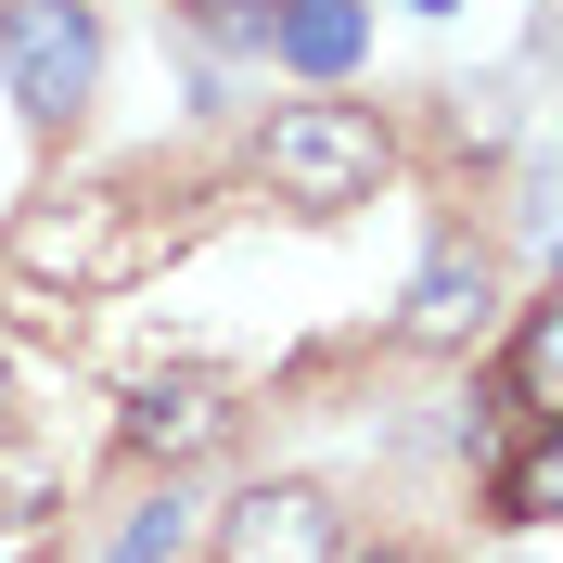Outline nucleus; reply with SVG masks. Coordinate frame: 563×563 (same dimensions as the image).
I'll return each mask as SVG.
<instances>
[{"instance_id": "1", "label": "nucleus", "mask_w": 563, "mask_h": 563, "mask_svg": "<svg viewBox=\"0 0 563 563\" xmlns=\"http://www.w3.org/2000/svg\"><path fill=\"white\" fill-rule=\"evenodd\" d=\"M385 167H397V141H385V115H372V103H282L269 129H256V179H269L295 218L372 206Z\"/></svg>"}, {"instance_id": "2", "label": "nucleus", "mask_w": 563, "mask_h": 563, "mask_svg": "<svg viewBox=\"0 0 563 563\" xmlns=\"http://www.w3.org/2000/svg\"><path fill=\"white\" fill-rule=\"evenodd\" d=\"M0 90L26 129H77L103 90V13L90 0H0Z\"/></svg>"}, {"instance_id": "3", "label": "nucleus", "mask_w": 563, "mask_h": 563, "mask_svg": "<svg viewBox=\"0 0 563 563\" xmlns=\"http://www.w3.org/2000/svg\"><path fill=\"white\" fill-rule=\"evenodd\" d=\"M141 244H129V206L115 192H52V206L13 218V282H65V295H103L129 282Z\"/></svg>"}, {"instance_id": "4", "label": "nucleus", "mask_w": 563, "mask_h": 563, "mask_svg": "<svg viewBox=\"0 0 563 563\" xmlns=\"http://www.w3.org/2000/svg\"><path fill=\"white\" fill-rule=\"evenodd\" d=\"M218 563H346V512H333L308 474L244 487L231 512H218Z\"/></svg>"}, {"instance_id": "5", "label": "nucleus", "mask_w": 563, "mask_h": 563, "mask_svg": "<svg viewBox=\"0 0 563 563\" xmlns=\"http://www.w3.org/2000/svg\"><path fill=\"white\" fill-rule=\"evenodd\" d=\"M487 320H499V269H487V244H435L410 269V308H397V333L410 346H487Z\"/></svg>"}, {"instance_id": "6", "label": "nucleus", "mask_w": 563, "mask_h": 563, "mask_svg": "<svg viewBox=\"0 0 563 563\" xmlns=\"http://www.w3.org/2000/svg\"><path fill=\"white\" fill-rule=\"evenodd\" d=\"M231 422V385L218 372H154V385H129V449L141 461H192Z\"/></svg>"}, {"instance_id": "7", "label": "nucleus", "mask_w": 563, "mask_h": 563, "mask_svg": "<svg viewBox=\"0 0 563 563\" xmlns=\"http://www.w3.org/2000/svg\"><path fill=\"white\" fill-rule=\"evenodd\" d=\"M358 38H372V13H358V0H269V52H282L295 77H346Z\"/></svg>"}, {"instance_id": "8", "label": "nucleus", "mask_w": 563, "mask_h": 563, "mask_svg": "<svg viewBox=\"0 0 563 563\" xmlns=\"http://www.w3.org/2000/svg\"><path fill=\"white\" fill-rule=\"evenodd\" d=\"M512 410L526 422L563 410V320L551 308H512Z\"/></svg>"}, {"instance_id": "9", "label": "nucleus", "mask_w": 563, "mask_h": 563, "mask_svg": "<svg viewBox=\"0 0 563 563\" xmlns=\"http://www.w3.org/2000/svg\"><path fill=\"white\" fill-rule=\"evenodd\" d=\"M551 499H563V435L526 422V449L499 461V526H551Z\"/></svg>"}, {"instance_id": "10", "label": "nucleus", "mask_w": 563, "mask_h": 563, "mask_svg": "<svg viewBox=\"0 0 563 563\" xmlns=\"http://www.w3.org/2000/svg\"><path fill=\"white\" fill-rule=\"evenodd\" d=\"M192 551H206V499H179V487H167V499H141V526L115 538L103 563H192Z\"/></svg>"}, {"instance_id": "11", "label": "nucleus", "mask_w": 563, "mask_h": 563, "mask_svg": "<svg viewBox=\"0 0 563 563\" xmlns=\"http://www.w3.org/2000/svg\"><path fill=\"white\" fill-rule=\"evenodd\" d=\"M179 13H192L218 52H269V0H179Z\"/></svg>"}, {"instance_id": "12", "label": "nucleus", "mask_w": 563, "mask_h": 563, "mask_svg": "<svg viewBox=\"0 0 563 563\" xmlns=\"http://www.w3.org/2000/svg\"><path fill=\"white\" fill-rule=\"evenodd\" d=\"M38 499H52V461H38V449H13V435H0V526H26Z\"/></svg>"}, {"instance_id": "13", "label": "nucleus", "mask_w": 563, "mask_h": 563, "mask_svg": "<svg viewBox=\"0 0 563 563\" xmlns=\"http://www.w3.org/2000/svg\"><path fill=\"white\" fill-rule=\"evenodd\" d=\"M0 435H13V346H0Z\"/></svg>"}, {"instance_id": "14", "label": "nucleus", "mask_w": 563, "mask_h": 563, "mask_svg": "<svg viewBox=\"0 0 563 563\" xmlns=\"http://www.w3.org/2000/svg\"><path fill=\"white\" fill-rule=\"evenodd\" d=\"M358 563H422V551H358Z\"/></svg>"}]
</instances>
